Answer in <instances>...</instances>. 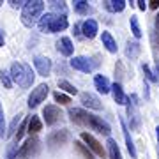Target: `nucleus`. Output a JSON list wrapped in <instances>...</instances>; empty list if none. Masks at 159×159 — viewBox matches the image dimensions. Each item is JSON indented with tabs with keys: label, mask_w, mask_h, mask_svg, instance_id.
Here are the masks:
<instances>
[{
	"label": "nucleus",
	"mask_w": 159,
	"mask_h": 159,
	"mask_svg": "<svg viewBox=\"0 0 159 159\" xmlns=\"http://www.w3.org/2000/svg\"><path fill=\"white\" fill-rule=\"evenodd\" d=\"M48 94H50V87L46 85V83L37 85L34 90H32V94L29 96V108H37L41 102L46 99Z\"/></svg>",
	"instance_id": "5"
},
{
	"label": "nucleus",
	"mask_w": 159,
	"mask_h": 159,
	"mask_svg": "<svg viewBox=\"0 0 159 159\" xmlns=\"http://www.w3.org/2000/svg\"><path fill=\"white\" fill-rule=\"evenodd\" d=\"M44 11V2L43 0H29L25 2L21 11V21L25 27H34L35 21H39L41 12Z\"/></svg>",
	"instance_id": "2"
},
{
	"label": "nucleus",
	"mask_w": 159,
	"mask_h": 159,
	"mask_svg": "<svg viewBox=\"0 0 159 159\" xmlns=\"http://www.w3.org/2000/svg\"><path fill=\"white\" fill-rule=\"evenodd\" d=\"M74 147H76V150H78V152L81 154L85 159H94V152H92L90 148L87 147L81 140H80V142H74Z\"/></svg>",
	"instance_id": "27"
},
{
	"label": "nucleus",
	"mask_w": 159,
	"mask_h": 159,
	"mask_svg": "<svg viewBox=\"0 0 159 159\" xmlns=\"http://www.w3.org/2000/svg\"><path fill=\"white\" fill-rule=\"evenodd\" d=\"M18 150H20V148H18V143L14 142L11 147H9V150H7V157H6V159H14V157H18Z\"/></svg>",
	"instance_id": "34"
},
{
	"label": "nucleus",
	"mask_w": 159,
	"mask_h": 159,
	"mask_svg": "<svg viewBox=\"0 0 159 159\" xmlns=\"http://www.w3.org/2000/svg\"><path fill=\"white\" fill-rule=\"evenodd\" d=\"M89 129L96 131L99 134H104V136H110V133H111V127L106 120L102 119V117H97V115H89Z\"/></svg>",
	"instance_id": "6"
},
{
	"label": "nucleus",
	"mask_w": 159,
	"mask_h": 159,
	"mask_svg": "<svg viewBox=\"0 0 159 159\" xmlns=\"http://www.w3.org/2000/svg\"><path fill=\"white\" fill-rule=\"evenodd\" d=\"M37 150H39V140H37L35 136H30L29 140H25V143L20 147L18 157L20 159H30L32 156L37 154Z\"/></svg>",
	"instance_id": "4"
},
{
	"label": "nucleus",
	"mask_w": 159,
	"mask_h": 159,
	"mask_svg": "<svg viewBox=\"0 0 159 159\" xmlns=\"http://www.w3.org/2000/svg\"><path fill=\"white\" fill-rule=\"evenodd\" d=\"M2 46H4V34L0 32V48H2Z\"/></svg>",
	"instance_id": "43"
},
{
	"label": "nucleus",
	"mask_w": 159,
	"mask_h": 159,
	"mask_svg": "<svg viewBox=\"0 0 159 159\" xmlns=\"http://www.w3.org/2000/svg\"><path fill=\"white\" fill-rule=\"evenodd\" d=\"M6 134H7V131H6V117H4L2 104H0V138H4Z\"/></svg>",
	"instance_id": "33"
},
{
	"label": "nucleus",
	"mask_w": 159,
	"mask_h": 159,
	"mask_svg": "<svg viewBox=\"0 0 159 159\" xmlns=\"http://www.w3.org/2000/svg\"><path fill=\"white\" fill-rule=\"evenodd\" d=\"M80 138H81V142L85 143L87 147L94 152V156H99V157H104V156H106V152H104L102 145L97 142L94 136H92L90 133H81V136H80Z\"/></svg>",
	"instance_id": "8"
},
{
	"label": "nucleus",
	"mask_w": 159,
	"mask_h": 159,
	"mask_svg": "<svg viewBox=\"0 0 159 159\" xmlns=\"http://www.w3.org/2000/svg\"><path fill=\"white\" fill-rule=\"evenodd\" d=\"M67 18L66 14H55L53 12V20H51V25H50V34H58L62 30L67 29Z\"/></svg>",
	"instance_id": "13"
},
{
	"label": "nucleus",
	"mask_w": 159,
	"mask_h": 159,
	"mask_svg": "<svg viewBox=\"0 0 159 159\" xmlns=\"http://www.w3.org/2000/svg\"><path fill=\"white\" fill-rule=\"evenodd\" d=\"M69 119H71V122H74V124L78 125H85V127H89V115L83 108H69Z\"/></svg>",
	"instance_id": "11"
},
{
	"label": "nucleus",
	"mask_w": 159,
	"mask_h": 159,
	"mask_svg": "<svg viewBox=\"0 0 159 159\" xmlns=\"http://www.w3.org/2000/svg\"><path fill=\"white\" fill-rule=\"evenodd\" d=\"M9 4H11V7H14V9H18V7H23V6H25V2H23V0H11Z\"/></svg>",
	"instance_id": "38"
},
{
	"label": "nucleus",
	"mask_w": 159,
	"mask_h": 159,
	"mask_svg": "<svg viewBox=\"0 0 159 159\" xmlns=\"http://www.w3.org/2000/svg\"><path fill=\"white\" fill-rule=\"evenodd\" d=\"M74 6V11L78 12V14H81V16H87L89 12H92V7L89 6V2H85V0H76V2H73Z\"/></svg>",
	"instance_id": "26"
},
{
	"label": "nucleus",
	"mask_w": 159,
	"mask_h": 159,
	"mask_svg": "<svg viewBox=\"0 0 159 159\" xmlns=\"http://www.w3.org/2000/svg\"><path fill=\"white\" fill-rule=\"evenodd\" d=\"M80 29H81V27H80V25H74V34H76V35H80V34H81V32H80Z\"/></svg>",
	"instance_id": "42"
},
{
	"label": "nucleus",
	"mask_w": 159,
	"mask_h": 159,
	"mask_svg": "<svg viewBox=\"0 0 159 159\" xmlns=\"http://www.w3.org/2000/svg\"><path fill=\"white\" fill-rule=\"evenodd\" d=\"M120 125H122V131H124L125 145H127V150H129L131 157H133V159H138V152H136V147H134V143H133V138H131V134H129V129H127V125H125L124 119H120Z\"/></svg>",
	"instance_id": "17"
},
{
	"label": "nucleus",
	"mask_w": 159,
	"mask_h": 159,
	"mask_svg": "<svg viewBox=\"0 0 159 159\" xmlns=\"http://www.w3.org/2000/svg\"><path fill=\"white\" fill-rule=\"evenodd\" d=\"M80 101H81V104L89 110H96V111L102 110L101 99H99L96 94H92V92H83V94H80Z\"/></svg>",
	"instance_id": "10"
},
{
	"label": "nucleus",
	"mask_w": 159,
	"mask_h": 159,
	"mask_svg": "<svg viewBox=\"0 0 159 159\" xmlns=\"http://www.w3.org/2000/svg\"><path fill=\"white\" fill-rule=\"evenodd\" d=\"M0 81L4 83V87H6V89H11V87H12L11 74L7 73V71H0Z\"/></svg>",
	"instance_id": "32"
},
{
	"label": "nucleus",
	"mask_w": 159,
	"mask_h": 159,
	"mask_svg": "<svg viewBox=\"0 0 159 159\" xmlns=\"http://www.w3.org/2000/svg\"><path fill=\"white\" fill-rule=\"evenodd\" d=\"M94 87H96L101 94H110V92H111V83H110V80L106 78V76H102V74H96V78H94Z\"/></svg>",
	"instance_id": "16"
},
{
	"label": "nucleus",
	"mask_w": 159,
	"mask_h": 159,
	"mask_svg": "<svg viewBox=\"0 0 159 159\" xmlns=\"http://www.w3.org/2000/svg\"><path fill=\"white\" fill-rule=\"evenodd\" d=\"M140 51H142V46H140V43H138V41H129V43H127V46H125V55H127L131 60L138 58Z\"/></svg>",
	"instance_id": "22"
},
{
	"label": "nucleus",
	"mask_w": 159,
	"mask_h": 159,
	"mask_svg": "<svg viewBox=\"0 0 159 159\" xmlns=\"http://www.w3.org/2000/svg\"><path fill=\"white\" fill-rule=\"evenodd\" d=\"M101 43H102V46H104V48L110 51V53H117V43H115L113 35L110 34V32L102 30V34H101Z\"/></svg>",
	"instance_id": "19"
},
{
	"label": "nucleus",
	"mask_w": 159,
	"mask_h": 159,
	"mask_svg": "<svg viewBox=\"0 0 159 159\" xmlns=\"http://www.w3.org/2000/svg\"><path fill=\"white\" fill-rule=\"evenodd\" d=\"M53 99H55L57 102H60V104H69V102H71V97H69L67 94H64V92H60V90L53 94Z\"/></svg>",
	"instance_id": "31"
},
{
	"label": "nucleus",
	"mask_w": 159,
	"mask_h": 159,
	"mask_svg": "<svg viewBox=\"0 0 159 159\" xmlns=\"http://www.w3.org/2000/svg\"><path fill=\"white\" fill-rule=\"evenodd\" d=\"M148 7L150 9H159V2L157 0H152V2H148Z\"/></svg>",
	"instance_id": "40"
},
{
	"label": "nucleus",
	"mask_w": 159,
	"mask_h": 159,
	"mask_svg": "<svg viewBox=\"0 0 159 159\" xmlns=\"http://www.w3.org/2000/svg\"><path fill=\"white\" fill-rule=\"evenodd\" d=\"M43 117H44L46 125H53V124H57L58 120H60L62 111H60V108L55 106V104H46L44 108H43Z\"/></svg>",
	"instance_id": "9"
},
{
	"label": "nucleus",
	"mask_w": 159,
	"mask_h": 159,
	"mask_svg": "<svg viewBox=\"0 0 159 159\" xmlns=\"http://www.w3.org/2000/svg\"><path fill=\"white\" fill-rule=\"evenodd\" d=\"M27 125H29V124H25V122H21V125H20V127L16 129V134H14V138H16V143H18V142H20V140L23 138V133H25V129H27Z\"/></svg>",
	"instance_id": "36"
},
{
	"label": "nucleus",
	"mask_w": 159,
	"mask_h": 159,
	"mask_svg": "<svg viewBox=\"0 0 159 159\" xmlns=\"http://www.w3.org/2000/svg\"><path fill=\"white\" fill-rule=\"evenodd\" d=\"M51 20H53V12H46L39 18L37 21V27H39L41 32H48L50 34V25H51Z\"/></svg>",
	"instance_id": "24"
},
{
	"label": "nucleus",
	"mask_w": 159,
	"mask_h": 159,
	"mask_svg": "<svg viewBox=\"0 0 159 159\" xmlns=\"http://www.w3.org/2000/svg\"><path fill=\"white\" fill-rule=\"evenodd\" d=\"M23 122V113H18L14 119H12L11 122V127H9V131H7V136H12V134H16V127Z\"/></svg>",
	"instance_id": "30"
},
{
	"label": "nucleus",
	"mask_w": 159,
	"mask_h": 159,
	"mask_svg": "<svg viewBox=\"0 0 159 159\" xmlns=\"http://www.w3.org/2000/svg\"><path fill=\"white\" fill-rule=\"evenodd\" d=\"M97 32H99V27H97V21H96V20L89 18V20H85V21L81 23V34L85 35V37H89V39H94V37L97 35Z\"/></svg>",
	"instance_id": "15"
},
{
	"label": "nucleus",
	"mask_w": 159,
	"mask_h": 159,
	"mask_svg": "<svg viewBox=\"0 0 159 159\" xmlns=\"http://www.w3.org/2000/svg\"><path fill=\"white\" fill-rule=\"evenodd\" d=\"M0 4H2V2H0Z\"/></svg>",
	"instance_id": "44"
},
{
	"label": "nucleus",
	"mask_w": 159,
	"mask_h": 159,
	"mask_svg": "<svg viewBox=\"0 0 159 159\" xmlns=\"http://www.w3.org/2000/svg\"><path fill=\"white\" fill-rule=\"evenodd\" d=\"M57 50L62 53V55H66V57H71L74 51V46H73V41L69 39V37H60V39L57 41Z\"/></svg>",
	"instance_id": "18"
},
{
	"label": "nucleus",
	"mask_w": 159,
	"mask_h": 159,
	"mask_svg": "<svg viewBox=\"0 0 159 159\" xmlns=\"http://www.w3.org/2000/svg\"><path fill=\"white\" fill-rule=\"evenodd\" d=\"M111 96H113L117 104H125L127 102V97H125L124 90H122V85H120L119 81H115L113 85H111Z\"/></svg>",
	"instance_id": "20"
},
{
	"label": "nucleus",
	"mask_w": 159,
	"mask_h": 159,
	"mask_svg": "<svg viewBox=\"0 0 159 159\" xmlns=\"http://www.w3.org/2000/svg\"><path fill=\"white\" fill-rule=\"evenodd\" d=\"M143 73H145V76H147V78L150 80V81H154V83L157 81V76H156V74H154L152 71H150V69H148V66H143Z\"/></svg>",
	"instance_id": "37"
},
{
	"label": "nucleus",
	"mask_w": 159,
	"mask_h": 159,
	"mask_svg": "<svg viewBox=\"0 0 159 159\" xmlns=\"http://www.w3.org/2000/svg\"><path fill=\"white\" fill-rule=\"evenodd\" d=\"M129 23H131V32H133V35H134L136 39H140V37H142V29H140L138 18L136 16H131L129 18Z\"/></svg>",
	"instance_id": "29"
},
{
	"label": "nucleus",
	"mask_w": 159,
	"mask_h": 159,
	"mask_svg": "<svg viewBox=\"0 0 159 159\" xmlns=\"http://www.w3.org/2000/svg\"><path fill=\"white\" fill-rule=\"evenodd\" d=\"M50 4L55 11H58V14H60V11H62V14H66V2H50Z\"/></svg>",
	"instance_id": "35"
},
{
	"label": "nucleus",
	"mask_w": 159,
	"mask_h": 159,
	"mask_svg": "<svg viewBox=\"0 0 159 159\" xmlns=\"http://www.w3.org/2000/svg\"><path fill=\"white\" fill-rule=\"evenodd\" d=\"M9 74H11L12 81L18 83V87H21V89H29V87H32V83H34V76H35V74L32 73L30 66L21 64V62H14L12 64Z\"/></svg>",
	"instance_id": "1"
},
{
	"label": "nucleus",
	"mask_w": 159,
	"mask_h": 159,
	"mask_svg": "<svg viewBox=\"0 0 159 159\" xmlns=\"http://www.w3.org/2000/svg\"><path fill=\"white\" fill-rule=\"evenodd\" d=\"M58 89L64 90L66 94H71V96H76V94H78V89H76L73 83H69L67 80H58Z\"/></svg>",
	"instance_id": "28"
},
{
	"label": "nucleus",
	"mask_w": 159,
	"mask_h": 159,
	"mask_svg": "<svg viewBox=\"0 0 159 159\" xmlns=\"http://www.w3.org/2000/svg\"><path fill=\"white\" fill-rule=\"evenodd\" d=\"M34 66L35 69H37V73L41 74V76H50L51 73V60L48 57H35L34 58Z\"/></svg>",
	"instance_id": "14"
},
{
	"label": "nucleus",
	"mask_w": 159,
	"mask_h": 159,
	"mask_svg": "<svg viewBox=\"0 0 159 159\" xmlns=\"http://www.w3.org/2000/svg\"><path fill=\"white\" fill-rule=\"evenodd\" d=\"M106 145H108V156H110V159H122L120 148H119V145H117V142H115L113 138H108Z\"/></svg>",
	"instance_id": "25"
},
{
	"label": "nucleus",
	"mask_w": 159,
	"mask_h": 159,
	"mask_svg": "<svg viewBox=\"0 0 159 159\" xmlns=\"http://www.w3.org/2000/svg\"><path fill=\"white\" fill-rule=\"evenodd\" d=\"M156 34H157V48H159V12L156 16Z\"/></svg>",
	"instance_id": "39"
},
{
	"label": "nucleus",
	"mask_w": 159,
	"mask_h": 159,
	"mask_svg": "<svg viewBox=\"0 0 159 159\" xmlns=\"http://www.w3.org/2000/svg\"><path fill=\"white\" fill-rule=\"evenodd\" d=\"M127 115H129V124L131 129L138 131L140 125H142V119H140V113H138V96L136 94H131L127 97Z\"/></svg>",
	"instance_id": "3"
},
{
	"label": "nucleus",
	"mask_w": 159,
	"mask_h": 159,
	"mask_svg": "<svg viewBox=\"0 0 159 159\" xmlns=\"http://www.w3.org/2000/svg\"><path fill=\"white\" fill-rule=\"evenodd\" d=\"M27 133H29L30 136H35L37 133H39L41 129H43V122H41V119L37 117V115H32V119L29 120V125H27Z\"/></svg>",
	"instance_id": "23"
},
{
	"label": "nucleus",
	"mask_w": 159,
	"mask_h": 159,
	"mask_svg": "<svg viewBox=\"0 0 159 159\" xmlns=\"http://www.w3.org/2000/svg\"><path fill=\"white\" fill-rule=\"evenodd\" d=\"M104 4V9L110 12H122L125 9V0H106V2H102Z\"/></svg>",
	"instance_id": "21"
},
{
	"label": "nucleus",
	"mask_w": 159,
	"mask_h": 159,
	"mask_svg": "<svg viewBox=\"0 0 159 159\" xmlns=\"http://www.w3.org/2000/svg\"><path fill=\"white\" fill-rule=\"evenodd\" d=\"M147 4H148V2H143V0H140V2H138V7H140L142 11H145V9H147Z\"/></svg>",
	"instance_id": "41"
},
{
	"label": "nucleus",
	"mask_w": 159,
	"mask_h": 159,
	"mask_svg": "<svg viewBox=\"0 0 159 159\" xmlns=\"http://www.w3.org/2000/svg\"><path fill=\"white\" fill-rule=\"evenodd\" d=\"M69 140V131L67 129H58V131H53L50 136H48V145L51 148L53 147H60Z\"/></svg>",
	"instance_id": "12"
},
{
	"label": "nucleus",
	"mask_w": 159,
	"mask_h": 159,
	"mask_svg": "<svg viewBox=\"0 0 159 159\" xmlns=\"http://www.w3.org/2000/svg\"><path fill=\"white\" fill-rule=\"evenodd\" d=\"M69 64H71L73 69L81 71V73H92V71L99 66V62H94V60L89 58V57H74V58H71Z\"/></svg>",
	"instance_id": "7"
}]
</instances>
